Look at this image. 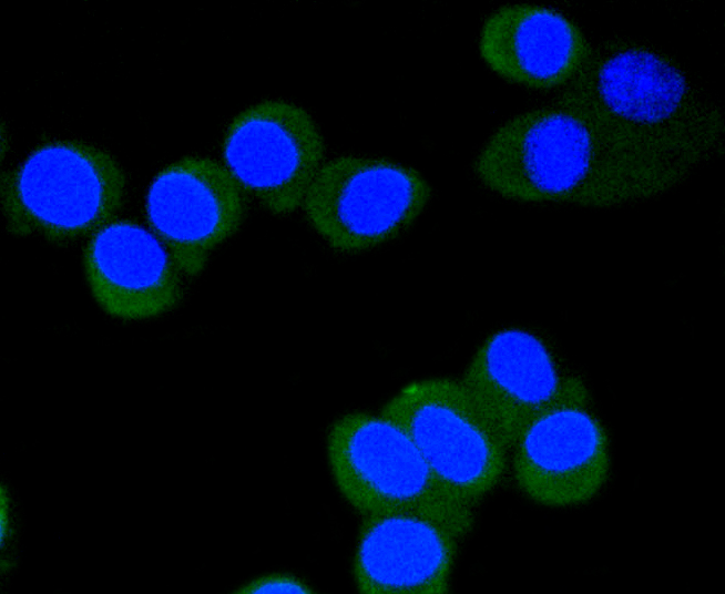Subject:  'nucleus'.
<instances>
[{
  "mask_svg": "<svg viewBox=\"0 0 725 594\" xmlns=\"http://www.w3.org/2000/svg\"><path fill=\"white\" fill-rule=\"evenodd\" d=\"M568 378L542 339L504 328L481 342L460 382L487 426L510 448Z\"/></svg>",
  "mask_w": 725,
  "mask_h": 594,
  "instance_id": "obj_10",
  "label": "nucleus"
},
{
  "mask_svg": "<svg viewBox=\"0 0 725 594\" xmlns=\"http://www.w3.org/2000/svg\"><path fill=\"white\" fill-rule=\"evenodd\" d=\"M519 489L545 506L591 500L610 471L609 436L590 408L583 381L569 376L560 393L525 426L513 444Z\"/></svg>",
  "mask_w": 725,
  "mask_h": 594,
  "instance_id": "obj_7",
  "label": "nucleus"
},
{
  "mask_svg": "<svg viewBox=\"0 0 725 594\" xmlns=\"http://www.w3.org/2000/svg\"><path fill=\"white\" fill-rule=\"evenodd\" d=\"M89 289L110 316L140 320L183 299L182 273L163 244L131 219H113L91 235L82 256Z\"/></svg>",
  "mask_w": 725,
  "mask_h": 594,
  "instance_id": "obj_12",
  "label": "nucleus"
},
{
  "mask_svg": "<svg viewBox=\"0 0 725 594\" xmlns=\"http://www.w3.org/2000/svg\"><path fill=\"white\" fill-rule=\"evenodd\" d=\"M10 509H9V499L8 493L4 490V487H1L0 490V542L1 546L4 545V541L12 535L11 519H10Z\"/></svg>",
  "mask_w": 725,
  "mask_h": 594,
  "instance_id": "obj_15",
  "label": "nucleus"
},
{
  "mask_svg": "<svg viewBox=\"0 0 725 594\" xmlns=\"http://www.w3.org/2000/svg\"><path fill=\"white\" fill-rule=\"evenodd\" d=\"M147 224L183 275L195 277L246 214L245 190L225 165L184 156L162 167L146 195Z\"/></svg>",
  "mask_w": 725,
  "mask_h": 594,
  "instance_id": "obj_9",
  "label": "nucleus"
},
{
  "mask_svg": "<svg viewBox=\"0 0 725 594\" xmlns=\"http://www.w3.org/2000/svg\"><path fill=\"white\" fill-rule=\"evenodd\" d=\"M431 197L430 183L410 165L344 154L323 163L302 207L308 224L333 249L361 253L408 231Z\"/></svg>",
  "mask_w": 725,
  "mask_h": 594,
  "instance_id": "obj_5",
  "label": "nucleus"
},
{
  "mask_svg": "<svg viewBox=\"0 0 725 594\" xmlns=\"http://www.w3.org/2000/svg\"><path fill=\"white\" fill-rule=\"evenodd\" d=\"M380 414L415 444L435 474L472 505L500 481L506 447L479 414L460 381L431 377L400 388Z\"/></svg>",
  "mask_w": 725,
  "mask_h": 594,
  "instance_id": "obj_6",
  "label": "nucleus"
},
{
  "mask_svg": "<svg viewBox=\"0 0 725 594\" xmlns=\"http://www.w3.org/2000/svg\"><path fill=\"white\" fill-rule=\"evenodd\" d=\"M235 593L241 594H310L314 587L299 575L285 572L274 571L259 574L244 584Z\"/></svg>",
  "mask_w": 725,
  "mask_h": 594,
  "instance_id": "obj_14",
  "label": "nucleus"
},
{
  "mask_svg": "<svg viewBox=\"0 0 725 594\" xmlns=\"http://www.w3.org/2000/svg\"><path fill=\"white\" fill-rule=\"evenodd\" d=\"M555 101L666 165L695 173L724 154L722 107L673 54L647 40L613 35L592 43Z\"/></svg>",
  "mask_w": 725,
  "mask_h": 594,
  "instance_id": "obj_2",
  "label": "nucleus"
},
{
  "mask_svg": "<svg viewBox=\"0 0 725 594\" xmlns=\"http://www.w3.org/2000/svg\"><path fill=\"white\" fill-rule=\"evenodd\" d=\"M222 154L245 192L272 214L288 215L302 207L324 163L325 142L307 110L283 99H267L232 119Z\"/></svg>",
  "mask_w": 725,
  "mask_h": 594,
  "instance_id": "obj_8",
  "label": "nucleus"
},
{
  "mask_svg": "<svg viewBox=\"0 0 725 594\" xmlns=\"http://www.w3.org/2000/svg\"><path fill=\"white\" fill-rule=\"evenodd\" d=\"M125 194V176L106 151L76 140L35 147L1 176L8 231L64 243L92 235L114 219Z\"/></svg>",
  "mask_w": 725,
  "mask_h": 594,
  "instance_id": "obj_4",
  "label": "nucleus"
},
{
  "mask_svg": "<svg viewBox=\"0 0 725 594\" xmlns=\"http://www.w3.org/2000/svg\"><path fill=\"white\" fill-rule=\"evenodd\" d=\"M592 42L563 12L539 3H507L491 11L478 35L484 64L527 89L564 88L585 62Z\"/></svg>",
  "mask_w": 725,
  "mask_h": 594,
  "instance_id": "obj_13",
  "label": "nucleus"
},
{
  "mask_svg": "<svg viewBox=\"0 0 725 594\" xmlns=\"http://www.w3.org/2000/svg\"><path fill=\"white\" fill-rule=\"evenodd\" d=\"M473 171L506 199L580 208H620L660 198L694 174L619 143L579 111L555 101L497 126Z\"/></svg>",
  "mask_w": 725,
  "mask_h": 594,
  "instance_id": "obj_1",
  "label": "nucleus"
},
{
  "mask_svg": "<svg viewBox=\"0 0 725 594\" xmlns=\"http://www.w3.org/2000/svg\"><path fill=\"white\" fill-rule=\"evenodd\" d=\"M461 537L433 518L392 512L364 516L351 561L362 594H446Z\"/></svg>",
  "mask_w": 725,
  "mask_h": 594,
  "instance_id": "obj_11",
  "label": "nucleus"
},
{
  "mask_svg": "<svg viewBox=\"0 0 725 594\" xmlns=\"http://www.w3.org/2000/svg\"><path fill=\"white\" fill-rule=\"evenodd\" d=\"M325 451L335 488L361 515L419 513L443 522L460 536L472 528L471 506L382 414L351 411L339 416L327 431Z\"/></svg>",
  "mask_w": 725,
  "mask_h": 594,
  "instance_id": "obj_3",
  "label": "nucleus"
}]
</instances>
